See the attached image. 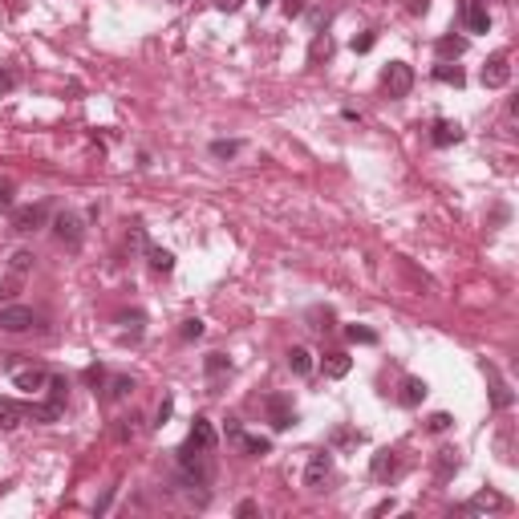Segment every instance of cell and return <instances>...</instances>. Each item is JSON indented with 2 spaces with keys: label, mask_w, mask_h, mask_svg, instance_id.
I'll return each mask as SVG.
<instances>
[{
  "label": "cell",
  "mask_w": 519,
  "mask_h": 519,
  "mask_svg": "<svg viewBox=\"0 0 519 519\" xmlns=\"http://www.w3.org/2000/svg\"><path fill=\"white\" fill-rule=\"evenodd\" d=\"M385 511H394V499H381L378 507H374V516H385Z\"/></svg>",
  "instance_id": "obj_38"
},
{
  "label": "cell",
  "mask_w": 519,
  "mask_h": 519,
  "mask_svg": "<svg viewBox=\"0 0 519 519\" xmlns=\"http://www.w3.org/2000/svg\"><path fill=\"white\" fill-rule=\"evenodd\" d=\"M227 369H232V365H227L223 353H207V378H211V385H219V378H223Z\"/></svg>",
  "instance_id": "obj_21"
},
{
  "label": "cell",
  "mask_w": 519,
  "mask_h": 519,
  "mask_svg": "<svg viewBox=\"0 0 519 519\" xmlns=\"http://www.w3.org/2000/svg\"><path fill=\"white\" fill-rule=\"evenodd\" d=\"M301 8H305V0H288V4H284V13H288V17H296Z\"/></svg>",
  "instance_id": "obj_36"
},
{
  "label": "cell",
  "mask_w": 519,
  "mask_h": 519,
  "mask_svg": "<svg viewBox=\"0 0 519 519\" xmlns=\"http://www.w3.org/2000/svg\"><path fill=\"white\" fill-rule=\"evenodd\" d=\"M483 86L487 90H503L507 81H511V61H507V53H495V57H487V65H483Z\"/></svg>",
  "instance_id": "obj_3"
},
{
  "label": "cell",
  "mask_w": 519,
  "mask_h": 519,
  "mask_svg": "<svg viewBox=\"0 0 519 519\" xmlns=\"http://www.w3.org/2000/svg\"><path fill=\"white\" fill-rule=\"evenodd\" d=\"M45 381H49L45 369H17V374H13V385H17L21 394H41Z\"/></svg>",
  "instance_id": "obj_11"
},
{
  "label": "cell",
  "mask_w": 519,
  "mask_h": 519,
  "mask_svg": "<svg viewBox=\"0 0 519 519\" xmlns=\"http://www.w3.org/2000/svg\"><path fill=\"white\" fill-rule=\"evenodd\" d=\"M264 4H272V0H260V8H264Z\"/></svg>",
  "instance_id": "obj_40"
},
{
  "label": "cell",
  "mask_w": 519,
  "mask_h": 519,
  "mask_svg": "<svg viewBox=\"0 0 519 519\" xmlns=\"http://www.w3.org/2000/svg\"><path fill=\"white\" fill-rule=\"evenodd\" d=\"M381 86L390 90V97H406L414 90V70H410L406 61H390L385 73H381Z\"/></svg>",
  "instance_id": "obj_1"
},
{
  "label": "cell",
  "mask_w": 519,
  "mask_h": 519,
  "mask_svg": "<svg viewBox=\"0 0 519 519\" xmlns=\"http://www.w3.org/2000/svg\"><path fill=\"white\" fill-rule=\"evenodd\" d=\"M130 390H134V381H130V378H114V381H110V398H114V401H122Z\"/></svg>",
  "instance_id": "obj_27"
},
{
  "label": "cell",
  "mask_w": 519,
  "mask_h": 519,
  "mask_svg": "<svg viewBox=\"0 0 519 519\" xmlns=\"http://www.w3.org/2000/svg\"><path fill=\"white\" fill-rule=\"evenodd\" d=\"M450 426V414H434V418H430V430H447Z\"/></svg>",
  "instance_id": "obj_33"
},
{
  "label": "cell",
  "mask_w": 519,
  "mask_h": 519,
  "mask_svg": "<svg viewBox=\"0 0 519 519\" xmlns=\"http://www.w3.org/2000/svg\"><path fill=\"white\" fill-rule=\"evenodd\" d=\"M215 4H219L223 13H236V8H239V4H243V0H215Z\"/></svg>",
  "instance_id": "obj_37"
},
{
  "label": "cell",
  "mask_w": 519,
  "mask_h": 519,
  "mask_svg": "<svg viewBox=\"0 0 519 519\" xmlns=\"http://www.w3.org/2000/svg\"><path fill=\"white\" fill-rule=\"evenodd\" d=\"M434 77H438V81H442V86H454V90H458V86H463V81H467V73L458 70V65H450V61H442V65H438V70H434Z\"/></svg>",
  "instance_id": "obj_19"
},
{
  "label": "cell",
  "mask_w": 519,
  "mask_h": 519,
  "mask_svg": "<svg viewBox=\"0 0 519 519\" xmlns=\"http://www.w3.org/2000/svg\"><path fill=\"white\" fill-rule=\"evenodd\" d=\"M349 353H325V361H321V369H325V378H345L349 374Z\"/></svg>",
  "instance_id": "obj_14"
},
{
  "label": "cell",
  "mask_w": 519,
  "mask_h": 519,
  "mask_svg": "<svg viewBox=\"0 0 519 519\" xmlns=\"http://www.w3.org/2000/svg\"><path fill=\"white\" fill-rule=\"evenodd\" d=\"M438 57H463V53H467V41H463V37H438Z\"/></svg>",
  "instance_id": "obj_20"
},
{
  "label": "cell",
  "mask_w": 519,
  "mask_h": 519,
  "mask_svg": "<svg viewBox=\"0 0 519 519\" xmlns=\"http://www.w3.org/2000/svg\"><path fill=\"white\" fill-rule=\"evenodd\" d=\"M329 474H333V454L329 450H317L305 467V487L308 491H321V487L329 483Z\"/></svg>",
  "instance_id": "obj_2"
},
{
  "label": "cell",
  "mask_w": 519,
  "mask_h": 519,
  "mask_svg": "<svg viewBox=\"0 0 519 519\" xmlns=\"http://www.w3.org/2000/svg\"><path fill=\"white\" fill-rule=\"evenodd\" d=\"M61 414H65V406H57V401H33V406H29V418H33V422H57Z\"/></svg>",
  "instance_id": "obj_13"
},
{
  "label": "cell",
  "mask_w": 519,
  "mask_h": 519,
  "mask_svg": "<svg viewBox=\"0 0 519 519\" xmlns=\"http://www.w3.org/2000/svg\"><path fill=\"white\" fill-rule=\"evenodd\" d=\"M8 268H13V276H24L29 268H33V252H13V260H8Z\"/></svg>",
  "instance_id": "obj_25"
},
{
  "label": "cell",
  "mask_w": 519,
  "mask_h": 519,
  "mask_svg": "<svg viewBox=\"0 0 519 519\" xmlns=\"http://www.w3.org/2000/svg\"><path fill=\"white\" fill-rule=\"evenodd\" d=\"M33 325H37V312H33V308H24V305L0 308V329L4 333H24V329H33Z\"/></svg>",
  "instance_id": "obj_4"
},
{
  "label": "cell",
  "mask_w": 519,
  "mask_h": 519,
  "mask_svg": "<svg viewBox=\"0 0 519 519\" xmlns=\"http://www.w3.org/2000/svg\"><path fill=\"white\" fill-rule=\"evenodd\" d=\"M175 4H179V0H175Z\"/></svg>",
  "instance_id": "obj_41"
},
{
  "label": "cell",
  "mask_w": 519,
  "mask_h": 519,
  "mask_svg": "<svg viewBox=\"0 0 519 519\" xmlns=\"http://www.w3.org/2000/svg\"><path fill=\"white\" fill-rule=\"evenodd\" d=\"M183 337H187V341L203 337V321H187V325H183Z\"/></svg>",
  "instance_id": "obj_30"
},
{
  "label": "cell",
  "mask_w": 519,
  "mask_h": 519,
  "mask_svg": "<svg viewBox=\"0 0 519 519\" xmlns=\"http://www.w3.org/2000/svg\"><path fill=\"white\" fill-rule=\"evenodd\" d=\"M17 86V73H8V70H0V94H8Z\"/></svg>",
  "instance_id": "obj_31"
},
{
  "label": "cell",
  "mask_w": 519,
  "mask_h": 519,
  "mask_svg": "<svg viewBox=\"0 0 519 519\" xmlns=\"http://www.w3.org/2000/svg\"><path fill=\"white\" fill-rule=\"evenodd\" d=\"M288 365H292V374H312V353H308L305 345H296V349H288Z\"/></svg>",
  "instance_id": "obj_17"
},
{
  "label": "cell",
  "mask_w": 519,
  "mask_h": 519,
  "mask_svg": "<svg viewBox=\"0 0 519 519\" xmlns=\"http://www.w3.org/2000/svg\"><path fill=\"white\" fill-rule=\"evenodd\" d=\"M8 207H13V183L0 179V211H8Z\"/></svg>",
  "instance_id": "obj_29"
},
{
  "label": "cell",
  "mask_w": 519,
  "mask_h": 519,
  "mask_svg": "<svg viewBox=\"0 0 519 519\" xmlns=\"http://www.w3.org/2000/svg\"><path fill=\"white\" fill-rule=\"evenodd\" d=\"M227 438H232V442H236L239 450H248L252 458H264V454L272 450V442H268V438H256V434H243L239 426H227Z\"/></svg>",
  "instance_id": "obj_8"
},
{
  "label": "cell",
  "mask_w": 519,
  "mask_h": 519,
  "mask_svg": "<svg viewBox=\"0 0 519 519\" xmlns=\"http://www.w3.org/2000/svg\"><path fill=\"white\" fill-rule=\"evenodd\" d=\"M345 337H349V341H357V345H374V341H378V333H374V329H361V325H349V329H345Z\"/></svg>",
  "instance_id": "obj_26"
},
{
  "label": "cell",
  "mask_w": 519,
  "mask_h": 519,
  "mask_svg": "<svg viewBox=\"0 0 519 519\" xmlns=\"http://www.w3.org/2000/svg\"><path fill=\"white\" fill-rule=\"evenodd\" d=\"M45 219H49V207H45V203H33V207L13 211V227H17V232H37Z\"/></svg>",
  "instance_id": "obj_7"
},
{
  "label": "cell",
  "mask_w": 519,
  "mask_h": 519,
  "mask_svg": "<svg viewBox=\"0 0 519 519\" xmlns=\"http://www.w3.org/2000/svg\"><path fill=\"white\" fill-rule=\"evenodd\" d=\"M45 390H49V401L65 406V394H70V385H65V378H49V381H45Z\"/></svg>",
  "instance_id": "obj_23"
},
{
  "label": "cell",
  "mask_w": 519,
  "mask_h": 519,
  "mask_svg": "<svg viewBox=\"0 0 519 519\" xmlns=\"http://www.w3.org/2000/svg\"><path fill=\"white\" fill-rule=\"evenodd\" d=\"M394 471H398V454L394 450H378L374 454V479H390Z\"/></svg>",
  "instance_id": "obj_15"
},
{
  "label": "cell",
  "mask_w": 519,
  "mask_h": 519,
  "mask_svg": "<svg viewBox=\"0 0 519 519\" xmlns=\"http://www.w3.org/2000/svg\"><path fill=\"white\" fill-rule=\"evenodd\" d=\"M353 49H357V53H365V49H374V33H365V37H357V41H353Z\"/></svg>",
  "instance_id": "obj_32"
},
{
  "label": "cell",
  "mask_w": 519,
  "mask_h": 519,
  "mask_svg": "<svg viewBox=\"0 0 519 519\" xmlns=\"http://www.w3.org/2000/svg\"><path fill=\"white\" fill-rule=\"evenodd\" d=\"M53 232H57V239L65 243V248H81V219L77 215H57V223H53Z\"/></svg>",
  "instance_id": "obj_10"
},
{
  "label": "cell",
  "mask_w": 519,
  "mask_h": 519,
  "mask_svg": "<svg viewBox=\"0 0 519 519\" xmlns=\"http://www.w3.org/2000/svg\"><path fill=\"white\" fill-rule=\"evenodd\" d=\"M463 24H467V33H487V29H491L487 4H483V0H463Z\"/></svg>",
  "instance_id": "obj_5"
},
{
  "label": "cell",
  "mask_w": 519,
  "mask_h": 519,
  "mask_svg": "<svg viewBox=\"0 0 519 519\" xmlns=\"http://www.w3.org/2000/svg\"><path fill=\"white\" fill-rule=\"evenodd\" d=\"M17 280H21V276H17ZM17 280H13V284H0V301H4V296H13V288H17Z\"/></svg>",
  "instance_id": "obj_39"
},
{
  "label": "cell",
  "mask_w": 519,
  "mask_h": 519,
  "mask_svg": "<svg viewBox=\"0 0 519 519\" xmlns=\"http://www.w3.org/2000/svg\"><path fill=\"white\" fill-rule=\"evenodd\" d=\"M150 268H154V272H170V268H175V256H170L166 248H150Z\"/></svg>",
  "instance_id": "obj_22"
},
{
  "label": "cell",
  "mask_w": 519,
  "mask_h": 519,
  "mask_svg": "<svg viewBox=\"0 0 519 519\" xmlns=\"http://www.w3.org/2000/svg\"><path fill=\"white\" fill-rule=\"evenodd\" d=\"M236 516H256V503H252V499H243V503L236 507Z\"/></svg>",
  "instance_id": "obj_34"
},
{
  "label": "cell",
  "mask_w": 519,
  "mask_h": 519,
  "mask_svg": "<svg viewBox=\"0 0 519 519\" xmlns=\"http://www.w3.org/2000/svg\"><path fill=\"white\" fill-rule=\"evenodd\" d=\"M268 422L276 426V430H288V426L296 422V410H292V401L284 398V394L268 398Z\"/></svg>",
  "instance_id": "obj_6"
},
{
  "label": "cell",
  "mask_w": 519,
  "mask_h": 519,
  "mask_svg": "<svg viewBox=\"0 0 519 519\" xmlns=\"http://www.w3.org/2000/svg\"><path fill=\"white\" fill-rule=\"evenodd\" d=\"M450 471H458V450H438V474H442V479H447Z\"/></svg>",
  "instance_id": "obj_24"
},
{
  "label": "cell",
  "mask_w": 519,
  "mask_h": 519,
  "mask_svg": "<svg viewBox=\"0 0 519 519\" xmlns=\"http://www.w3.org/2000/svg\"><path fill=\"white\" fill-rule=\"evenodd\" d=\"M426 398V381L422 378H406L401 381V406H418Z\"/></svg>",
  "instance_id": "obj_16"
},
{
  "label": "cell",
  "mask_w": 519,
  "mask_h": 519,
  "mask_svg": "<svg viewBox=\"0 0 519 519\" xmlns=\"http://www.w3.org/2000/svg\"><path fill=\"white\" fill-rule=\"evenodd\" d=\"M183 447H191V450H215V426L207 422V418H195V426H191V434H187V442Z\"/></svg>",
  "instance_id": "obj_9"
},
{
  "label": "cell",
  "mask_w": 519,
  "mask_h": 519,
  "mask_svg": "<svg viewBox=\"0 0 519 519\" xmlns=\"http://www.w3.org/2000/svg\"><path fill=\"white\" fill-rule=\"evenodd\" d=\"M24 418V410L17 406V401H8V398H0V430H13V426Z\"/></svg>",
  "instance_id": "obj_18"
},
{
  "label": "cell",
  "mask_w": 519,
  "mask_h": 519,
  "mask_svg": "<svg viewBox=\"0 0 519 519\" xmlns=\"http://www.w3.org/2000/svg\"><path fill=\"white\" fill-rule=\"evenodd\" d=\"M236 150H239V142H211V154H215V159H232Z\"/></svg>",
  "instance_id": "obj_28"
},
{
  "label": "cell",
  "mask_w": 519,
  "mask_h": 519,
  "mask_svg": "<svg viewBox=\"0 0 519 519\" xmlns=\"http://www.w3.org/2000/svg\"><path fill=\"white\" fill-rule=\"evenodd\" d=\"M434 146H454V142L463 138V130H458V122H447V118H438L434 122Z\"/></svg>",
  "instance_id": "obj_12"
},
{
  "label": "cell",
  "mask_w": 519,
  "mask_h": 519,
  "mask_svg": "<svg viewBox=\"0 0 519 519\" xmlns=\"http://www.w3.org/2000/svg\"><path fill=\"white\" fill-rule=\"evenodd\" d=\"M170 410H175V401L166 398V401H163V406H159V422H166V418H170Z\"/></svg>",
  "instance_id": "obj_35"
}]
</instances>
